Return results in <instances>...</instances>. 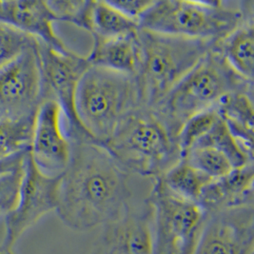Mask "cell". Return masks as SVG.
<instances>
[{"label":"cell","instance_id":"obj_1","mask_svg":"<svg viewBox=\"0 0 254 254\" xmlns=\"http://www.w3.org/2000/svg\"><path fill=\"white\" fill-rule=\"evenodd\" d=\"M69 165L61 176L57 213L73 231H91L118 219L130 204V174L102 145L69 139Z\"/></svg>","mask_w":254,"mask_h":254},{"label":"cell","instance_id":"obj_2","mask_svg":"<svg viewBox=\"0 0 254 254\" xmlns=\"http://www.w3.org/2000/svg\"><path fill=\"white\" fill-rule=\"evenodd\" d=\"M237 92H254V81L238 74L213 47L152 110L177 137L188 119Z\"/></svg>","mask_w":254,"mask_h":254},{"label":"cell","instance_id":"obj_3","mask_svg":"<svg viewBox=\"0 0 254 254\" xmlns=\"http://www.w3.org/2000/svg\"><path fill=\"white\" fill-rule=\"evenodd\" d=\"M254 18V0L153 1L139 28L166 35L218 41Z\"/></svg>","mask_w":254,"mask_h":254},{"label":"cell","instance_id":"obj_4","mask_svg":"<svg viewBox=\"0 0 254 254\" xmlns=\"http://www.w3.org/2000/svg\"><path fill=\"white\" fill-rule=\"evenodd\" d=\"M141 65L135 80L140 105L152 110L217 41L166 35L140 29Z\"/></svg>","mask_w":254,"mask_h":254},{"label":"cell","instance_id":"obj_5","mask_svg":"<svg viewBox=\"0 0 254 254\" xmlns=\"http://www.w3.org/2000/svg\"><path fill=\"white\" fill-rule=\"evenodd\" d=\"M102 146L130 175L152 181L181 160L177 137L153 110L143 107L129 114Z\"/></svg>","mask_w":254,"mask_h":254},{"label":"cell","instance_id":"obj_6","mask_svg":"<svg viewBox=\"0 0 254 254\" xmlns=\"http://www.w3.org/2000/svg\"><path fill=\"white\" fill-rule=\"evenodd\" d=\"M141 107L135 76L91 66L78 85L75 110L83 128L104 145L120 123Z\"/></svg>","mask_w":254,"mask_h":254},{"label":"cell","instance_id":"obj_7","mask_svg":"<svg viewBox=\"0 0 254 254\" xmlns=\"http://www.w3.org/2000/svg\"><path fill=\"white\" fill-rule=\"evenodd\" d=\"M153 211L156 254H193L208 213L193 201L173 192L160 178L147 199Z\"/></svg>","mask_w":254,"mask_h":254},{"label":"cell","instance_id":"obj_8","mask_svg":"<svg viewBox=\"0 0 254 254\" xmlns=\"http://www.w3.org/2000/svg\"><path fill=\"white\" fill-rule=\"evenodd\" d=\"M38 55L45 100H55L60 106L68 137L92 139L82 127L75 110L78 85L84 73L91 67L88 59L73 51L61 53L40 42Z\"/></svg>","mask_w":254,"mask_h":254},{"label":"cell","instance_id":"obj_9","mask_svg":"<svg viewBox=\"0 0 254 254\" xmlns=\"http://www.w3.org/2000/svg\"><path fill=\"white\" fill-rule=\"evenodd\" d=\"M61 176L43 174L35 166L30 151L28 152L16 204L5 216L3 247L12 250L26 231L46 214L57 210Z\"/></svg>","mask_w":254,"mask_h":254},{"label":"cell","instance_id":"obj_10","mask_svg":"<svg viewBox=\"0 0 254 254\" xmlns=\"http://www.w3.org/2000/svg\"><path fill=\"white\" fill-rule=\"evenodd\" d=\"M38 44L0 69V120L36 116L45 101Z\"/></svg>","mask_w":254,"mask_h":254},{"label":"cell","instance_id":"obj_11","mask_svg":"<svg viewBox=\"0 0 254 254\" xmlns=\"http://www.w3.org/2000/svg\"><path fill=\"white\" fill-rule=\"evenodd\" d=\"M102 228L90 254H156L153 211L147 200L141 208L130 203L118 219Z\"/></svg>","mask_w":254,"mask_h":254},{"label":"cell","instance_id":"obj_12","mask_svg":"<svg viewBox=\"0 0 254 254\" xmlns=\"http://www.w3.org/2000/svg\"><path fill=\"white\" fill-rule=\"evenodd\" d=\"M64 116L55 100H45L36 116L30 154L43 174L60 176L69 165L71 145L63 125Z\"/></svg>","mask_w":254,"mask_h":254},{"label":"cell","instance_id":"obj_13","mask_svg":"<svg viewBox=\"0 0 254 254\" xmlns=\"http://www.w3.org/2000/svg\"><path fill=\"white\" fill-rule=\"evenodd\" d=\"M254 205L208 214L193 254H254Z\"/></svg>","mask_w":254,"mask_h":254},{"label":"cell","instance_id":"obj_14","mask_svg":"<svg viewBox=\"0 0 254 254\" xmlns=\"http://www.w3.org/2000/svg\"><path fill=\"white\" fill-rule=\"evenodd\" d=\"M58 16L48 1L0 0V22L61 53L71 51L58 36Z\"/></svg>","mask_w":254,"mask_h":254},{"label":"cell","instance_id":"obj_15","mask_svg":"<svg viewBox=\"0 0 254 254\" xmlns=\"http://www.w3.org/2000/svg\"><path fill=\"white\" fill-rule=\"evenodd\" d=\"M254 163L235 168L211 180L203 190L198 204L208 214L254 205Z\"/></svg>","mask_w":254,"mask_h":254},{"label":"cell","instance_id":"obj_16","mask_svg":"<svg viewBox=\"0 0 254 254\" xmlns=\"http://www.w3.org/2000/svg\"><path fill=\"white\" fill-rule=\"evenodd\" d=\"M141 58L142 51L137 33L113 39L93 38V48L87 57L91 66L131 76L138 73Z\"/></svg>","mask_w":254,"mask_h":254},{"label":"cell","instance_id":"obj_17","mask_svg":"<svg viewBox=\"0 0 254 254\" xmlns=\"http://www.w3.org/2000/svg\"><path fill=\"white\" fill-rule=\"evenodd\" d=\"M79 28L93 38L113 39L137 33L139 23L117 10L111 1H88Z\"/></svg>","mask_w":254,"mask_h":254},{"label":"cell","instance_id":"obj_18","mask_svg":"<svg viewBox=\"0 0 254 254\" xmlns=\"http://www.w3.org/2000/svg\"><path fill=\"white\" fill-rule=\"evenodd\" d=\"M215 109L244 150L254 157V92L228 94Z\"/></svg>","mask_w":254,"mask_h":254},{"label":"cell","instance_id":"obj_19","mask_svg":"<svg viewBox=\"0 0 254 254\" xmlns=\"http://www.w3.org/2000/svg\"><path fill=\"white\" fill-rule=\"evenodd\" d=\"M214 49L245 79L254 81V18L245 21L230 35L218 40Z\"/></svg>","mask_w":254,"mask_h":254},{"label":"cell","instance_id":"obj_20","mask_svg":"<svg viewBox=\"0 0 254 254\" xmlns=\"http://www.w3.org/2000/svg\"><path fill=\"white\" fill-rule=\"evenodd\" d=\"M160 179L175 194L196 203L205 187L211 181L207 175L182 158L163 174Z\"/></svg>","mask_w":254,"mask_h":254},{"label":"cell","instance_id":"obj_21","mask_svg":"<svg viewBox=\"0 0 254 254\" xmlns=\"http://www.w3.org/2000/svg\"><path fill=\"white\" fill-rule=\"evenodd\" d=\"M35 116L0 120V160L30 150Z\"/></svg>","mask_w":254,"mask_h":254},{"label":"cell","instance_id":"obj_22","mask_svg":"<svg viewBox=\"0 0 254 254\" xmlns=\"http://www.w3.org/2000/svg\"><path fill=\"white\" fill-rule=\"evenodd\" d=\"M197 146L210 147L222 152L229 158L234 168H241L254 163V157L244 150L240 143L231 134L221 117L194 147Z\"/></svg>","mask_w":254,"mask_h":254},{"label":"cell","instance_id":"obj_23","mask_svg":"<svg viewBox=\"0 0 254 254\" xmlns=\"http://www.w3.org/2000/svg\"><path fill=\"white\" fill-rule=\"evenodd\" d=\"M182 159L211 180L222 177L235 169L226 155L213 148L205 146L190 149Z\"/></svg>","mask_w":254,"mask_h":254},{"label":"cell","instance_id":"obj_24","mask_svg":"<svg viewBox=\"0 0 254 254\" xmlns=\"http://www.w3.org/2000/svg\"><path fill=\"white\" fill-rule=\"evenodd\" d=\"M219 118L214 107L197 114L186 121L177 135L181 158L208 133Z\"/></svg>","mask_w":254,"mask_h":254},{"label":"cell","instance_id":"obj_25","mask_svg":"<svg viewBox=\"0 0 254 254\" xmlns=\"http://www.w3.org/2000/svg\"><path fill=\"white\" fill-rule=\"evenodd\" d=\"M37 43L35 38L0 22V69Z\"/></svg>","mask_w":254,"mask_h":254},{"label":"cell","instance_id":"obj_26","mask_svg":"<svg viewBox=\"0 0 254 254\" xmlns=\"http://www.w3.org/2000/svg\"><path fill=\"white\" fill-rule=\"evenodd\" d=\"M23 166L12 173L0 176V217H5L16 204L23 175Z\"/></svg>","mask_w":254,"mask_h":254},{"label":"cell","instance_id":"obj_27","mask_svg":"<svg viewBox=\"0 0 254 254\" xmlns=\"http://www.w3.org/2000/svg\"><path fill=\"white\" fill-rule=\"evenodd\" d=\"M111 3L116 7L117 10H119L129 18L139 21L140 17L149 10L153 1L131 0V1H111Z\"/></svg>","mask_w":254,"mask_h":254},{"label":"cell","instance_id":"obj_28","mask_svg":"<svg viewBox=\"0 0 254 254\" xmlns=\"http://www.w3.org/2000/svg\"><path fill=\"white\" fill-rule=\"evenodd\" d=\"M29 151L30 150L22 151L18 154L12 155L11 157L0 160V176L4 174H10L22 168L26 156Z\"/></svg>","mask_w":254,"mask_h":254},{"label":"cell","instance_id":"obj_29","mask_svg":"<svg viewBox=\"0 0 254 254\" xmlns=\"http://www.w3.org/2000/svg\"><path fill=\"white\" fill-rule=\"evenodd\" d=\"M0 254H14L12 250L6 249L5 247H3L2 245H0Z\"/></svg>","mask_w":254,"mask_h":254}]
</instances>
